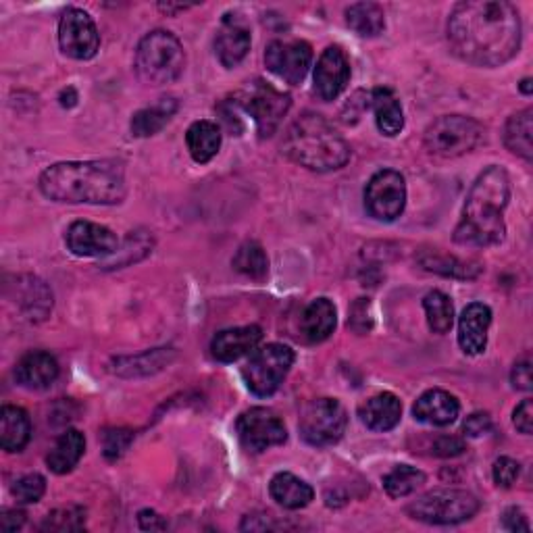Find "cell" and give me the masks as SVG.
I'll return each mask as SVG.
<instances>
[{
  "instance_id": "6da1fadb",
  "label": "cell",
  "mask_w": 533,
  "mask_h": 533,
  "mask_svg": "<svg viewBox=\"0 0 533 533\" xmlns=\"http://www.w3.org/2000/svg\"><path fill=\"white\" fill-rule=\"evenodd\" d=\"M521 15L504 0H467L448 17V44L461 61L500 67L521 48Z\"/></svg>"
},
{
  "instance_id": "7a4b0ae2",
  "label": "cell",
  "mask_w": 533,
  "mask_h": 533,
  "mask_svg": "<svg viewBox=\"0 0 533 533\" xmlns=\"http://www.w3.org/2000/svg\"><path fill=\"white\" fill-rule=\"evenodd\" d=\"M40 192L67 205H119L128 186L119 161H69L40 175Z\"/></svg>"
},
{
  "instance_id": "3957f363",
  "label": "cell",
  "mask_w": 533,
  "mask_h": 533,
  "mask_svg": "<svg viewBox=\"0 0 533 533\" xmlns=\"http://www.w3.org/2000/svg\"><path fill=\"white\" fill-rule=\"evenodd\" d=\"M511 200V180L502 167L492 165L479 173L469 190L461 223L454 230V242L461 246H496L506 236L504 209Z\"/></svg>"
},
{
  "instance_id": "277c9868",
  "label": "cell",
  "mask_w": 533,
  "mask_h": 533,
  "mask_svg": "<svg viewBox=\"0 0 533 533\" xmlns=\"http://www.w3.org/2000/svg\"><path fill=\"white\" fill-rule=\"evenodd\" d=\"M282 152L292 163L317 173L342 169L350 161L348 142L319 113H302L292 121Z\"/></svg>"
},
{
  "instance_id": "5b68a950",
  "label": "cell",
  "mask_w": 533,
  "mask_h": 533,
  "mask_svg": "<svg viewBox=\"0 0 533 533\" xmlns=\"http://www.w3.org/2000/svg\"><path fill=\"white\" fill-rule=\"evenodd\" d=\"M134 67L138 78L150 86L171 84L184 73V46L171 32H150L140 40L136 48Z\"/></svg>"
},
{
  "instance_id": "8992f818",
  "label": "cell",
  "mask_w": 533,
  "mask_h": 533,
  "mask_svg": "<svg viewBox=\"0 0 533 533\" xmlns=\"http://www.w3.org/2000/svg\"><path fill=\"white\" fill-rule=\"evenodd\" d=\"M484 125L465 115L438 117L425 130V148L429 155L440 159L463 157L484 142Z\"/></svg>"
},
{
  "instance_id": "52a82bcc",
  "label": "cell",
  "mask_w": 533,
  "mask_h": 533,
  "mask_svg": "<svg viewBox=\"0 0 533 533\" xmlns=\"http://www.w3.org/2000/svg\"><path fill=\"white\" fill-rule=\"evenodd\" d=\"M479 500L467 490L440 488L427 492L406 506V515L427 525H456L473 519Z\"/></svg>"
},
{
  "instance_id": "ba28073f",
  "label": "cell",
  "mask_w": 533,
  "mask_h": 533,
  "mask_svg": "<svg viewBox=\"0 0 533 533\" xmlns=\"http://www.w3.org/2000/svg\"><path fill=\"white\" fill-rule=\"evenodd\" d=\"M234 105L255 119L259 138H271L288 115L292 98L263 80H255L236 92Z\"/></svg>"
},
{
  "instance_id": "9c48e42d",
  "label": "cell",
  "mask_w": 533,
  "mask_h": 533,
  "mask_svg": "<svg viewBox=\"0 0 533 533\" xmlns=\"http://www.w3.org/2000/svg\"><path fill=\"white\" fill-rule=\"evenodd\" d=\"M294 350L284 344H267L250 354L248 363L242 369L246 388L259 396H273L282 388L286 375L294 365Z\"/></svg>"
},
{
  "instance_id": "30bf717a",
  "label": "cell",
  "mask_w": 533,
  "mask_h": 533,
  "mask_svg": "<svg viewBox=\"0 0 533 533\" xmlns=\"http://www.w3.org/2000/svg\"><path fill=\"white\" fill-rule=\"evenodd\" d=\"M346 425V411L336 398H317L302 409L298 429L304 442L317 448H325L342 440Z\"/></svg>"
},
{
  "instance_id": "8fae6325",
  "label": "cell",
  "mask_w": 533,
  "mask_h": 533,
  "mask_svg": "<svg viewBox=\"0 0 533 533\" xmlns=\"http://www.w3.org/2000/svg\"><path fill=\"white\" fill-rule=\"evenodd\" d=\"M367 213L377 221H396L406 207V182L394 169L377 171L365 188Z\"/></svg>"
},
{
  "instance_id": "7c38bea8",
  "label": "cell",
  "mask_w": 533,
  "mask_h": 533,
  "mask_svg": "<svg viewBox=\"0 0 533 533\" xmlns=\"http://www.w3.org/2000/svg\"><path fill=\"white\" fill-rule=\"evenodd\" d=\"M236 431L240 444L255 454L273 446H282L288 440L284 421L271 409H263V406H255V409L242 413L236 421Z\"/></svg>"
},
{
  "instance_id": "4fadbf2b",
  "label": "cell",
  "mask_w": 533,
  "mask_h": 533,
  "mask_svg": "<svg viewBox=\"0 0 533 533\" xmlns=\"http://www.w3.org/2000/svg\"><path fill=\"white\" fill-rule=\"evenodd\" d=\"M59 44L63 53L75 61H88L96 57L100 48V34L90 13L78 7H69L59 21Z\"/></svg>"
},
{
  "instance_id": "5bb4252c",
  "label": "cell",
  "mask_w": 533,
  "mask_h": 533,
  "mask_svg": "<svg viewBox=\"0 0 533 533\" xmlns=\"http://www.w3.org/2000/svg\"><path fill=\"white\" fill-rule=\"evenodd\" d=\"M313 63V48L304 40H275L265 50L267 69L290 86H298L307 78Z\"/></svg>"
},
{
  "instance_id": "9a60e30c",
  "label": "cell",
  "mask_w": 533,
  "mask_h": 533,
  "mask_svg": "<svg viewBox=\"0 0 533 533\" xmlns=\"http://www.w3.org/2000/svg\"><path fill=\"white\" fill-rule=\"evenodd\" d=\"M67 248L75 257H100L107 259L119 248L117 236L105 225L92 221H75L69 225L65 236Z\"/></svg>"
},
{
  "instance_id": "2e32d148",
  "label": "cell",
  "mask_w": 533,
  "mask_h": 533,
  "mask_svg": "<svg viewBox=\"0 0 533 533\" xmlns=\"http://www.w3.org/2000/svg\"><path fill=\"white\" fill-rule=\"evenodd\" d=\"M350 82V63L340 46H327L315 67V92L321 100H336Z\"/></svg>"
},
{
  "instance_id": "e0dca14e",
  "label": "cell",
  "mask_w": 533,
  "mask_h": 533,
  "mask_svg": "<svg viewBox=\"0 0 533 533\" xmlns=\"http://www.w3.org/2000/svg\"><path fill=\"white\" fill-rule=\"evenodd\" d=\"M250 42L252 38H250L248 23L236 13H227L215 36V55L219 63L227 69L238 67L248 55Z\"/></svg>"
},
{
  "instance_id": "ac0fdd59",
  "label": "cell",
  "mask_w": 533,
  "mask_h": 533,
  "mask_svg": "<svg viewBox=\"0 0 533 533\" xmlns=\"http://www.w3.org/2000/svg\"><path fill=\"white\" fill-rule=\"evenodd\" d=\"M263 342V329L259 325L232 327L219 332L211 342V354L219 363H234L246 354H252Z\"/></svg>"
},
{
  "instance_id": "d6986e66",
  "label": "cell",
  "mask_w": 533,
  "mask_h": 533,
  "mask_svg": "<svg viewBox=\"0 0 533 533\" xmlns=\"http://www.w3.org/2000/svg\"><path fill=\"white\" fill-rule=\"evenodd\" d=\"M492 309L484 302H471L459 319V344L469 357H477L488 346Z\"/></svg>"
},
{
  "instance_id": "ffe728a7",
  "label": "cell",
  "mask_w": 533,
  "mask_h": 533,
  "mask_svg": "<svg viewBox=\"0 0 533 533\" xmlns=\"http://www.w3.org/2000/svg\"><path fill=\"white\" fill-rule=\"evenodd\" d=\"M59 377V363L50 352L32 350L23 354L15 367V379L21 388L44 390L53 386Z\"/></svg>"
},
{
  "instance_id": "44dd1931",
  "label": "cell",
  "mask_w": 533,
  "mask_h": 533,
  "mask_svg": "<svg viewBox=\"0 0 533 533\" xmlns=\"http://www.w3.org/2000/svg\"><path fill=\"white\" fill-rule=\"evenodd\" d=\"M459 413H461V404L456 400V396L438 388L423 392L413 406L415 419L434 427H446L454 423Z\"/></svg>"
},
{
  "instance_id": "7402d4cb",
  "label": "cell",
  "mask_w": 533,
  "mask_h": 533,
  "mask_svg": "<svg viewBox=\"0 0 533 533\" xmlns=\"http://www.w3.org/2000/svg\"><path fill=\"white\" fill-rule=\"evenodd\" d=\"M336 323H338V313L334 302L329 298H317L304 309L300 319V332L307 342L319 344L334 334Z\"/></svg>"
},
{
  "instance_id": "603a6c76",
  "label": "cell",
  "mask_w": 533,
  "mask_h": 533,
  "mask_svg": "<svg viewBox=\"0 0 533 533\" xmlns=\"http://www.w3.org/2000/svg\"><path fill=\"white\" fill-rule=\"evenodd\" d=\"M359 417L371 431H390L400 423L402 402L392 392L371 396L359 406Z\"/></svg>"
},
{
  "instance_id": "cb8c5ba5",
  "label": "cell",
  "mask_w": 533,
  "mask_h": 533,
  "mask_svg": "<svg viewBox=\"0 0 533 533\" xmlns=\"http://www.w3.org/2000/svg\"><path fill=\"white\" fill-rule=\"evenodd\" d=\"M84 452H86V438H84L82 431L67 429L59 436L53 450L48 452L46 465L50 471L57 473V475H67L75 467H78Z\"/></svg>"
},
{
  "instance_id": "d4e9b609",
  "label": "cell",
  "mask_w": 533,
  "mask_h": 533,
  "mask_svg": "<svg viewBox=\"0 0 533 533\" xmlns=\"http://www.w3.org/2000/svg\"><path fill=\"white\" fill-rule=\"evenodd\" d=\"M32 438V421L23 409L5 404L0 411V446L5 452H21Z\"/></svg>"
},
{
  "instance_id": "484cf974",
  "label": "cell",
  "mask_w": 533,
  "mask_h": 533,
  "mask_svg": "<svg viewBox=\"0 0 533 533\" xmlns=\"http://www.w3.org/2000/svg\"><path fill=\"white\" fill-rule=\"evenodd\" d=\"M269 494L279 506H284L288 511L304 509L315 498L313 488L294 473H277L269 484Z\"/></svg>"
},
{
  "instance_id": "4316f807",
  "label": "cell",
  "mask_w": 533,
  "mask_h": 533,
  "mask_svg": "<svg viewBox=\"0 0 533 533\" xmlns=\"http://www.w3.org/2000/svg\"><path fill=\"white\" fill-rule=\"evenodd\" d=\"M371 109L375 113L377 130L388 138H394L404 128V113L400 100L390 88H375L371 92Z\"/></svg>"
},
{
  "instance_id": "83f0119b",
  "label": "cell",
  "mask_w": 533,
  "mask_h": 533,
  "mask_svg": "<svg viewBox=\"0 0 533 533\" xmlns=\"http://www.w3.org/2000/svg\"><path fill=\"white\" fill-rule=\"evenodd\" d=\"M186 144L190 150V157L205 165L217 157V152L221 148V128L213 121H194L188 132H186Z\"/></svg>"
},
{
  "instance_id": "f1b7e54d",
  "label": "cell",
  "mask_w": 533,
  "mask_h": 533,
  "mask_svg": "<svg viewBox=\"0 0 533 533\" xmlns=\"http://www.w3.org/2000/svg\"><path fill=\"white\" fill-rule=\"evenodd\" d=\"M173 361L171 348H155L146 350L136 357H119L111 363V371L121 377H142L152 375L161 369H165Z\"/></svg>"
},
{
  "instance_id": "f546056e",
  "label": "cell",
  "mask_w": 533,
  "mask_h": 533,
  "mask_svg": "<svg viewBox=\"0 0 533 533\" xmlns=\"http://www.w3.org/2000/svg\"><path fill=\"white\" fill-rule=\"evenodd\" d=\"M177 100L173 96L161 98L157 105L140 109L132 117V134L136 138H148L159 134L165 125L171 121V117L177 113Z\"/></svg>"
},
{
  "instance_id": "4dcf8cb0",
  "label": "cell",
  "mask_w": 533,
  "mask_h": 533,
  "mask_svg": "<svg viewBox=\"0 0 533 533\" xmlns=\"http://www.w3.org/2000/svg\"><path fill=\"white\" fill-rule=\"evenodd\" d=\"M531 132H533V109L531 107L515 113L504 125L506 148H509L513 155L525 159L527 163L533 159Z\"/></svg>"
},
{
  "instance_id": "1f68e13d",
  "label": "cell",
  "mask_w": 533,
  "mask_h": 533,
  "mask_svg": "<svg viewBox=\"0 0 533 533\" xmlns=\"http://www.w3.org/2000/svg\"><path fill=\"white\" fill-rule=\"evenodd\" d=\"M346 25L361 38H375L386 30V13L377 3L350 5L346 9Z\"/></svg>"
},
{
  "instance_id": "d6a6232c",
  "label": "cell",
  "mask_w": 533,
  "mask_h": 533,
  "mask_svg": "<svg viewBox=\"0 0 533 533\" xmlns=\"http://www.w3.org/2000/svg\"><path fill=\"white\" fill-rule=\"evenodd\" d=\"M419 265L425 271L438 273L444 277H456V279H473L481 271L477 263L459 261L456 257L442 255V252H423V255L419 257Z\"/></svg>"
},
{
  "instance_id": "836d02e7",
  "label": "cell",
  "mask_w": 533,
  "mask_h": 533,
  "mask_svg": "<svg viewBox=\"0 0 533 533\" xmlns=\"http://www.w3.org/2000/svg\"><path fill=\"white\" fill-rule=\"evenodd\" d=\"M232 265L238 273L255 279V282H261V279H265L269 273V259L265 255L263 246L255 240H248L238 248L236 257L232 259Z\"/></svg>"
},
{
  "instance_id": "e575fe53",
  "label": "cell",
  "mask_w": 533,
  "mask_h": 533,
  "mask_svg": "<svg viewBox=\"0 0 533 533\" xmlns=\"http://www.w3.org/2000/svg\"><path fill=\"white\" fill-rule=\"evenodd\" d=\"M423 309H425L431 332L440 334V336L450 332L452 323H454V304H452L450 296H446L440 290L429 292L423 298Z\"/></svg>"
},
{
  "instance_id": "d590c367",
  "label": "cell",
  "mask_w": 533,
  "mask_h": 533,
  "mask_svg": "<svg viewBox=\"0 0 533 533\" xmlns=\"http://www.w3.org/2000/svg\"><path fill=\"white\" fill-rule=\"evenodd\" d=\"M427 481L425 473L411 465H398L384 477V490L390 498H404L417 492Z\"/></svg>"
},
{
  "instance_id": "8d00e7d4",
  "label": "cell",
  "mask_w": 533,
  "mask_h": 533,
  "mask_svg": "<svg viewBox=\"0 0 533 533\" xmlns=\"http://www.w3.org/2000/svg\"><path fill=\"white\" fill-rule=\"evenodd\" d=\"M86 523V511L82 506H65V509H57L50 513L44 523L42 531H78Z\"/></svg>"
},
{
  "instance_id": "74e56055",
  "label": "cell",
  "mask_w": 533,
  "mask_h": 533,
  "mask_svg": "<svg viewBox=\"0 0 533 533\" xmlns=\"http://www.w3.org/2000/svg\"><path fill=\"white\" fill-rule=\"evenodd\" d=\"M11 492L17 498V502H21V504H36V502H40V498L46 492V479L40 473L23 475L21 479L15 481V486Z\"/></svg>"
},
{
  "instance_id": "f35d334b",
  "label": "cell",
  "mask_w": 533,
  "mask_h": 533,
  "mask_svg": "<svg viewBox=\"0 0 533 533\" xmlns=\"http://www.w3.org/2000/svg\"><path fill=\"white\" fill-rule=\"evenodd\" d=\"M132 440H134V434L128 429H109V431H105L103 442H105V456H107V459L109 461H117L119 456L130 448Z\"/></svg>"
},
{
  "instance_id": "ab89813d",
  "label": "cell",
  "mask_w": 533,
  "mask_h": 533,
  "mask_svg": "<svg viewBox=\"0 0 533 533\" xmlns=\"http://www.w3.org/2000/svg\"><path fill=\"white\" fill-rule=\"evenodd\" d=\"M348 325L354 329L357 334H367L373 327V317H371V302L369 298H359L352 304L350 309V319Z\"/></svg>"
},
{
  "instance_id": "60d3db41",
  "label": "cell",
  "mask_w": 533,
  "mask_h": 533,
  "mask_svg": "<svg viewBox=\"0 0 533 533\" xmlns=\"http://www.w3.org/2000/svg\"><path fill=\"white\" fill-rule=\"evenodd\" d=\"M521 473V465L513 459H509V456H502V459H498L494 463V469H492V475H494V484L498 488H511L517 477Z\"/></svg>"
},
{
  "instance_id": "b9f144b4",
  "label": "cell",
  "mask_w": 533,
  "mask_h": 533,
  "mask_svg": "<svg viewBox=\"0 0 533 533\" xmlns=\"http://www.w3.org/2000/svg\"><path fill=\"white\" fill-rule=\"evenodd\" d=\"M492 431V417L488 413H473L463 423V434L467 438H481Z\"/></svg>"
},
{
  "instance_id": "7bdbcfd3",
  "label": "cell",
  "mask_w": 533,
  "mask_h": 533,
  "mask_svg": "<svg viewBox=\"0 0 533 533\" xmlns=\"http://www.w3.org/2000/svg\"><path fill=\"white\" fill-rule=\"evenodd\" d=\"M511 384L515 390L529 392L533 388V375H531V359L523 357L521 361L515 363L511 371Z\"/></svg>"
},
{
  "instance_id": "ee69618b",
  "label": "cell",
  "mask_w": 533,
  "mask_h": 533,
  "mask_svg": "<svg viewBox=\"0 0 533 533\" xmlns=\"http://www.w3.org/2000/svg\"><path fill=\"white\" fill-rule=\"evenodd\" d=\"M467 450L465 442L461 438H454V436H440L434 446H431V452L436 456H442V459H450V456H459Z\"/></svg>"
},
{
  "instance_id": "f6af8a7d",
  "label": "cell",
  "mask_w": 533,
  "mask_h": 533,
  "mask_svg": "<svg viewBox=\"0 0 533 533\" xmlns=\"http://www.w3.org/2000/svg\"><path fill=\"white\" fill-rule=\"evenodd\" d=\"M513 423L521 431V434L531 436V431H533V402L529 398L523 400L515 409Z\"/></svg>"
},
{
  "instance_id": "bcb514c9",
  "label": "cell",
  "mask_w": 533,
  "mask_h": 533,
  "mask_svg": "<svg viewBox=\"0 0 533 533\" xmlns=\"http://www.w3.org/2000/svg\"><path fill=\"white\" fill-rule=\"evenodd\" d=\"M361 96H363V92H357V94H354V96L350 98V103L344 107V111H342V119H344L346 123H357L359 117L363 115V111L371 107V94H369V96L363 100V103L359 105Z\"/></svg>"
},
{
  "instance_id": "7dc6e473",
  "label": "cell",
  "mask_w": 533,
  "mask_h": 533,
  "mask_svg": "<svg viewBox=\"0 0 533 533\" xmlns=\"http://www.w3.org/2000/svg\"><path fill=\"white\" fill-rule=\"evenodd\" d=\"M502 527L509 529V531H529L531 529L527 517L523 515L521 509H517V506H513V509H509V511L504 513Z\"/></svg>"
},
{
  "instance_id": "c3c4849f",
  "label": "cell",
  "mask_w": 533,
  "mask_h": 533,
  "mask_svg": "<svg viewBox=\"0 0 533 533\" xmlns=\"http://www.w3.org/2000/svg\"><path fill=\"white\" fill-rule=\"evenodd\" d=\"M138 523H140V529L144 531H165L169 527V523L155 511L150 509H144L138 513Z\"/></svg>"
},
{
  "instance_id": "681fc988",
  "label": "cell",
  "mask_w": 533,
  "mask_h": 533,
  "mask_svg": "<svg viewBox=\"0 0 533 533\" xmlns=\"http://www.w3.org/2000/svg\"><path fill=\"white\" fill-rule=\"evenodd\" d=\"M240 529L242 531H267V529H277V525L273 523V517L269 515H248L244 517Z\"/></svg>"
},
{
  "instance_id": "f907efd6",
  "label": "cell",
  "mask_w": 533,
  "mask_h": 533,
  "mask_svg": "<svg viewBox=\"0 0 533 533\" xmlns=\"http://www.w3.org/2000/svg\"><path fill=\"white\" fill-rule=\"evenodd\" d=\"M25 523V513L23 511H5L0 515V529L3 531H17Z\"/></svg>"
},
{
  "instance_id": "816d5d0a",
  "label": "cell",
  "mask_w": 533,
  "mask_h": 533,
  "mask_svg": "<svg viewBox=\"0 0 533 533\" xmlns=\"http://www.w3.org/2000/svg\"><path fill=\"white\" fill-rule=\"evenodd\" d=\"M192 5H171V3H161L159 5V11H163V13H167V15H175V13H182V11H186V9H190Z\"/></svg>"
},
{
  "instance_id": "f5cc1de1",
  "label": "cell",
  "mask_w": 533,
  "mask_h": 533,
  "mask_svg": "<svg viewBox=\"0 0 533 533\" xmlns=\"http://www.w3.org/2000/svg\"><path fill=\"white\" fill-rule=\"evenodd\" d=\"M521 92L527 94V96L531 94V80H529V78H525V80L521 82Z\"/></svg>"
}]
</instances>
